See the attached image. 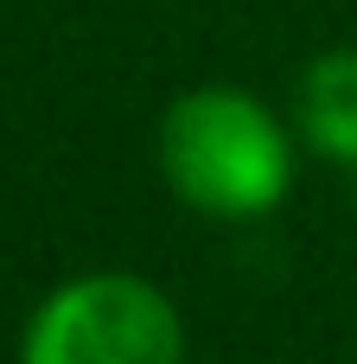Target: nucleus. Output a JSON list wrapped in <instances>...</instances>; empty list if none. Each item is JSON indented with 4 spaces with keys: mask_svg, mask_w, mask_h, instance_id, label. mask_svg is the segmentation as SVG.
I'll return each mask as SVG.
<instances>
[{
    "mask_svg": "<svg viewBox=\"0 0 357 364\" xmlns=\"http://www.w3.org/2000/svg\"><path fill=\"white\" fill-rule=\"evenodd\" d=\"M153 166L185 211L211 224H256L287 205L300 134L243 83H192L153 122Z\"/></svg>",
    "mask_w": 357,
    "mask_h": 364,
    "instance_id": "nucleus-1",
    "label": "nucleus"
},
{
    "mask_svg": "<svg viewBox=\"0 0 357 364\" xmlns=\"http://www.w3.org/2000/svg\"><path fill=\"white\" fill-rule=\"evenodd\" d=\"M287 122H294V134H300L307 154L357 173V45L319 51L300 70Z\"/></svg>",
    "mask_w": 357,
    "mask_h": 364,
    "instance_id": "nucleus-3",
    "label": "nucleus"
},
{
    "mask_svg": "<svg viewBox=\"0 0 357 364\" xmlns=\"http://www.w3.org/2000/svg\"><path fill=\"white\" fill-rule=\"evenodd\" d=\"M19 364H185V314L134 269H83L26 314Z\"/></svg>",
    "mask_w": 357,
    "mask_h": 364,
    "instance_id": "nucleus-2",
    "label": "nucleus"
}]
</instances>
